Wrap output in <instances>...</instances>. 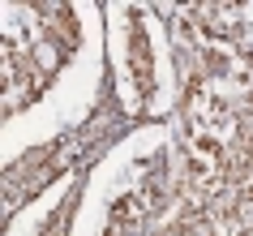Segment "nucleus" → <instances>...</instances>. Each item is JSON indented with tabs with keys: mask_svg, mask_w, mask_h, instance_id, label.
Returning a JSON list of instances; mask_svg holds the SVG:
<instances>
[{
	"mask_svg": "<svg viewBox=\"0 0 253 236\" xmlns=\"http://www.w3.org/2000/svg\"><path fill=\"white\" fill-rule=\"evenodd\" d=\"M133 73H137V86L150 91V52H146V39L133 35Z\"/></svg>",
	"mask_w": 253,
	"mask_h": 236,
	"instance_id": "1",
	"label": "nucleus"
}]
</instances>
